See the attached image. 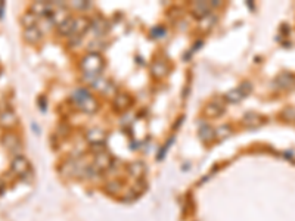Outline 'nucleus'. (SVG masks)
I'll list each match as a JSON object with an SVG mask.
<instances>
[{
	"mask_svg": "<svg viewBox=\"0 0 295 221\" xmlns=\"http://www.w3.org/2000/svg\"><path fill=\"white\" fill-rule=\"evenodd\" d=\"M25 165H27V162H25V159L24 158H18L13 164H12V167H13V170L16 171V173H24L25 171Z\"/></svg>",
	"mask_w": 295,
	"mask_h": 221,
	"instance_id": "f257e3e1",
	"label": "nucleus"
}]
</instances>
